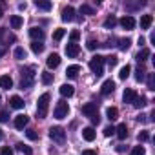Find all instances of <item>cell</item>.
<instances>
[{
	"instance_id": "cell-1",
	"label": "cell",
	"mask_w": 155,
	"mask_h": 155,
	"mask_svg": "<svg viewBox=\"0 0 155 155\" xmlns=\"http://www.w3.org/2000/svg\"><path fill=\"white\" fill-rule=\"evenodd\" d=\"M20 75H22V79H20V88L22 90H28L33 86V81H35V68H24L20 69Z\"/></svg>"
},
{
	"instance_id": "cell-2",
	"label": "cell",
	"mask_w": 155,
	"mask_h": 155,
	"mask_svg": "<svg viewBox=\"0 0 155 155\" xmlns=\"http://www.w3.org/2000/svg\"><path fill=\"white\" fill-rule=\"evenodd\" d=\"M48 108H49V93H42L38 97V102H37V117L38 119H46Z\"/></svg>"
},
{
	"instance_id": "cell-3",
	"label": "cell",
	"mask_w": 155,
	"mask_h": 155,
	"mask_svg": "<svg viewBox=\"0 0 155 155\" xmlns=\"http://www.w3.org/2000/svg\"><path fill=\"white\" fill-rule=\"evenodd\" d=\"M90 69L95 73V77H101L104 73V57L101 55H95L90 58Z\"/></svg>"
},
{
	"instance_id": "cell-4",
	"label": "cell",
	"mask_w": 155,
	"mask_h": 155,
	"mask_svg": "<svg viewBox=\"0 0 155 155\" xmlns=\"http://www.w3.org/2000/svg\"><path fill=\"white\" fill-rule=\"evenodd\" d=\"M49 139L55 140V142H58V144H62V142L66 140V131H64V128H60V126H51V128H49Z\"/></svg>"
},
{
	"instance_id": "cell-5",
	"label": "cell",
	"mask_w": 155,
	"mask_h": 155,
	"mask_svg": "<svg viewBox=\"0 0 155 155\" xmlns=\"http://www.w3.org/2000/svg\"><path fill=\"white\" fill-rule=\"evenodd\" d=\"M68 113H69V106H68V102H66V101L57 102L55 111H53L55 119H66V117H68Z\"/></svg>"
},
{
	"instance_id": "cell-6",
	"label": "cell",
	"mask_w": 155,
	"mask_h": 155,
	"mask_svg": "<svg viewBox=\"0 0 155 155\" xmlns=\"http://www.w3.org/2000/svg\"><path fill=\"white\" fill-rule=\"evenodd\" d=\"M99 102H86L84 106H82V113L86 115V117H93V115H97L99 111Z\"/></svg>"
},
{
	"instance_id": "cell-7",
	"label": "cell",
	"mask_w": 155,
	"mask_h": 155,
	"mask_svg": "<svg viewBox=\"0 0 155 155\" xmlns=\"http://www.w3.org/2000/svg\"><path fill=\"white\" fill-rule=\"evenodd\" d=\"M81 53V48H79V44H75V42H69L68 46H66V55L68 57H71V58H75L77 55Z\"/></svg>"
},
{
	"instance_id": "cell-8",
	"label": "cell",
	"mask_w": 155,
	"mask_h": 155,
	"mask_svg": "<svg viewBox=\"0 0 155 155\" xmlns=\"http://www.w3.org/2000/svg\"><path fill=\"white\" fill-rule=\"evenodd\" d=\"M120 26H122L124 29H128V31H130V29H133V28H135V18H133L131 15H124V17L120 18Z\"/></svg>"
},
{
	"instance_id": "cell-9",
	"label": "cell",
	"mask_w": 155,
	"mask_h": 155,
	"mask_svg": "<svg viewBox=\"0 0 155 155\" xmlns=\"http://www.w3.org/2000/svg\"><path fill=\"white\" fill-rule=\"evenodd\" d=\"M62 20L64 22H73L75 20V9L71 6H68V8L62 9Z\"/></svg>"
},
{
	"instance_id": "cell-10",
	"label": "cell",
	"mask_w": 155,
	"mask_h": 155,
	"mask_svg": "<svg viewBox=\"0 0 155 155\" xmlns=\"http://www.w3.org/2000/svg\"><path fill=\"white\" fill-rule=\"evenodd\" d=\"M29 37L33 38V42H42L44 40V31L40 28H31L29 29Z\"/></svg>"
},
{
	"instance_id": "cell-11",
	"label": "cell",
	"mask_w": 155,
	"mask_h": 155,
	"mask_svg": "<svg viewBox=\"0 0 155 155\" xmlns=\"http://www.w3.org/2000/svg\"><path fill=\"white\" fill-rule=\"evenodd\" d=\"M46 64H48V68H49V69H55V68H58V64H60V55H57V53H51V55L48 57Z\"/></svg>"
},
{
	"instance_id": "cell-12",
	"label": "cell",
	"mask_w": 155,
	"mask_h": 155,
	"mask_svg": "<svg viewBox=\"0 0 155 155\" xmlns=\"http://www.w3.org/2000/svg\"><path fill=\"white\" fill-rule=\"evenodd\" d=\"M28 122H29V117L28 115H17L15 117V128L17 130H24L28 126Z\"/></svg>"
},
{
	"instance_id": "cell-13",
	"label": "cell",
	"mask_w": 155,
	"mask_h": 155,
	"mask_svg": "<svg viewBox=\"0 0 155 155\" xmlns=\"http://www.w3.org/2000/svg\"><path fill=\"white\" fill-rule=\"evenodd\" d=\"M58 91H60V95H62L64 99H66V97L69 99V97H73V93H75V88H73L71 84H62V86L58 88Z\"/></svg>"
},
{
	"instance_id": "cell-14",
	"label": "cell",
	"mask_w": 155,
	"mask_h": 155,
	"mask_svg": "<svg viewBox=\"0 0 155 155\" xmlns=\"http://www.w3.org/2000/svg\"><path fill=\"white\" fill-rule=\"evenodd\" d=\"M139 95H137V91L135 90H131V88H128L126 91H124V95H122V101L124 102H128V104H133V101L137 99Z\"/></svg>"
},
{
	"instance_id": "cell-15",
	"label": "cell",
	"mask_w": 155,
	"mask_h": 155,
	"mask_svg": "<svg viewBox=\"0 0 155 155\" xmlns=\"http://www.w3.org/2000/svg\"><path fill=\"white\" fill-rule=\"evenodd\" d=\"M81 73V66L79 64H73V66H68L66 69V77L68 79H77V75Z\"/></svg>"
},
{
	"instance_id": "cell-16",
	"label": "cell",
	"mask_w": 155,
	"mask_h": 155,
	"mask_svg": "<svg viewBox=\"0 0 155 155\" xmlns=\"http://www.w3.org/2000/svg\"><path fill=\"white\" fill-rule=\"evenodd\" d=\"M0 88H4V90H11L13 88V79L9 75H0Z\"/></svg>"
},
{
	"instance_id": "cell-17",
	"label": "cell",
	"mask_w": 155,
	"mask_h": 155,
	"mask_svg": "<svg viewBox=\"0 0 155 155\" xmlns=\"http://www.w3.org/2000/svg\"><path fill=\"white\" fill-rule=\"evenodd\" d=\"M113 90H115V82L110 79V81H106V82L102 84L101 93H102V95H110V93H113Z\"/></svg>"
},
{
	"instance_id": "cell-18",
	"label": "cell",
	"mask_w": 155,
	"mask_h": 155,
	"mask_svg": "<svg viewBox=\"0 0 155 155\" xmlns=\"http://www.w3.org/2000/svg\"><path fill=\"white\" fill-rule=\"evenodd\" d=\"M95 135H97V133H95V130H93L91 126H88V128H84V130H82V139H84V140H88V142L95 140Z\"/></svg>"
},
{
	"instance_id": "cell-19",
	"label": "cell",
	"mask_w": 155,
	"mask_h": 155,
	"mask_svg": "<svg viewBox=\"0 0 155 155\" xmlns=\"http://www.w3.org/2000/svg\"><path fill=\"white\" fill-rule=\"evenodd\" d=\"M115 133H117V137L120 139V140H124L126 137H128V126L122 122V124H119L117 128H115Z\"/></svg>"
},
{
	"instance_id": "cell-20",
	"label": "cell",
	"mask_w": 155,
	"mask_h": 155,
	"mask_svg": "<svg viewBox=\"0 0 155 155\" xmlns=\"http://www.w3.org/2000/svg\"><path fill=\"white\" fill-rule=\"evenodd\" d=\"M9 24H11V28H13V29H20V28H22V24H24V20H22V17H20V15H13V17L9 18Z\"/></svg>"
},
{
	"instance_id": "cell-21",
	"label": "cell",
	"mask_w": 155,
	"mask_h": 155,
	"mask_svg": "<svg viewBox=\"0 0 155 155\" xmlns=\"http://www.w3.org/2000/svg\"><path fill=\"white\" fill-rule=\"evenodd\" d=\"M9 104H11V108H15V110H22V108H24V101H22L18 95H13V97L9 99Z\"/></svg>"
},
{
	"instance_id": "cell-22",
	"label": "cell",
	"mask_w": 155,
	"mask_h": 155,
	"mask_svg": "<svg viewBox=\"0 0 155 155\" xmlns=\"http://www.w3.org/2000/svg\"><path fill=\"white\" fill-rule=\"evenodd\" d=\"M151 22H153V17L151 15H142L140 17V29H150Z\"/></svg>"
},
{
	"instance_id": "cell-23",
	"label": "cell",
	"mask_w": 155,
	"mask_h": 155,
	"mask_svg": "<svg viewBox=\"0 0 155 155\" xmlns=\"http://www.w3.org/2000/svg\"><path fill=\"white\" fill-rule=\"evenodd\" d=\"M150 55H151V53H150V49H148V48H142V49L137 53V57H135V58H137V62H139V64H142Z\"/></svg>"
},
{
	"instance_id": "cell-24",
	"label": "cell",
	"mask_w": 155,
	"mask_h": 155,
	"mask_svg": "<svg viewBox=\"0 0 155 155\" xmlns=\"http://www.w3.org/2000/svg\"><path fill=\"white\" fill-rule=\"evenodd\" d=\"M144 79H146V69H144L142 66H139V68L135 69V81H137V82H142Z\"/></svg>"
},
{
	"instance_id": "cell-25",
	"label": "cell",
	"mask_w": 155,
	"mask_h": 155,
	"mask_svg": "<svg viewBox=\"0 0 155 155\" xmlns=\"http://www.w3.org/2000/svg\"><path fill=\"white\" fill-rule=\"evenodd\" d=\"M130 73H131V66H130V64L122 66V69H120V73H119V79H120V81H126L128 77H130Z\"/></svg>"
},
{
	"instance_id": "cell-26",
	"label": "cell",
	"mask_w": 155,
	"mask_h": 155,
	"mask_svg": "<svg viewBox=\"0 0 155 155\" xmlns=\"http://www.w3.org/2000/svg\"><path fill=\"white\" fill-rule=\"evenodd\" d=\"M35 6H37L38 9H42V11H49V9H51V2H48V0H37Z\"/></svg>"
},
{
	"instance_id": "cell-27",
	"label": "cell",
	"mask_w": 155,
	"mask_h": 155,
	"mask_svg": "<svg viewBox=\"0 0 155 155\" xmlns=\"http://www.w3.org/2000/svg\"><path fill=\"white\" fill-rule=\"evenodd\" d=\"M17 150H18L20 153H24V155H31V153H33L31 146H28V144H24V142H18V144H17Z\"/></svg>"
},
{
	"instance_id": "cell-28",
	"label": "cell",
	"mask_w": 155,
	"mask_h": 155,
	"mask_svg": "<svg viewBox=\"0 0 155 155\" xmlns=\"http://www.w3.org/2000/svg\"><path fill=\"white\" fill-rule=\"evenodd\" d=\"M40 79H42V84L49 86V84L53 82V73H49V71H44V73L40 75Z\"/></svg>"
},
{
	"instance_id": "cell-29",
	"label": "cell",
	"mask_w": 155,
	"mask_h": 155,
	"mask_svg": "<svg viewBox=\"0 0 155 155\" xmlns=\"http://www.w3.org/2000/svg\"><path fill=\"white\" fill-rule=\"evenodd\" d=\"M13 55H15V58H17V60H24L28 53H26V49H24V48H20V46H18V48H15Z\"/></svg>"
},
{
	"instance_id": "cell-30",
	"label": "cell",
	"mask_w": 155,
	"mask_h": 155,
	"mask_svg": "<svg viewBox=\"0 0 155 155\" xmlns=\"http://www.w3.org/2000/svg\"><path fill=\"white\" fill-rule=\"evenodd\" d=\"M117 26V18L113 17V15H110L106 20H104V28H108V29H113Z\"/></svg>"
},
{
	"instance_id": "cell-31",
	"label": "cell",
	"mask_w": 155,
	"mask_h": 155,
	"mask_svg": "<svg viewBox=\"0 0 155 155\" xmlns=\"http://www.w3.org/2000/svg\"><path fill=\"white\" fill-rule=\"evenodd\" d=\"M148 104V101H146V97H137L135 101H133V106L137 108V110H142L144 106Z\"/></svg>"
},
{
	"instance_id": "cell-32",
	"label": "cell",
	"mask_w": 155,
	"mask_h": 155,
	"mask_svg": "<svg viewBox=\"0 0 155 155\" xmlns=\"http://www.w3.org/2000/svg\"><path fill=\"white\" fill-rule=\"evenodd\" d=\"M106 117H108L110 120L119 119V110H117V108H108V110H106Z\"/></svg>"
},
{
	"instance_id": "cell-33",
	"label": "cell",
	"mask_w": 155,
	"mask_h": 155,
	"mask_svg": "<svg viewBox=\"0 0 155 155\" xmlns=\"http://www.w3.org/2000/svg\"><path fill=\"white\" fill-rule=\"evenodd\" d=\"M130 46H131V38H120L119 40V49L126 51V49H130Z\"/></svg>"
},
{
	"instance_id": "cell-34",
	"label": "cell",
	"mask_w": 155,
	"mask_h": 155,
	"mask_svg": "<svg viewBox=\"0 0 155 155\" xmlns=\"http://www.w3.org/2000/svg\"><path fill=\"white\" fill-rule=\"evenodd\" d=\"M148 77V79H146V84H148V90H155V77H153V73H148L146 75Z\"/></svg>"
},
{
	"instance_id": "cell-35",
	"label": "cell",
	"mask_w": 155,
	"mask_h": 155,
	"mask_svg": "<svg viewBox=\"0 0 155 155\" xmlns=\"http://www.w3.org/2000/svg\"><path fill=\"white\" fill-rule=\"evenodd\" d=\"M31 51L37 53V55L42 53V51H44V44H42V42H33V44H31Z\"/></svg>"
},
{
	"instance_id": "cell-36",
	"label": "cell",
	"mask_w": 155,
	"mask_h": 155,
	"mask_svg": "<svg viewBox=\"0 0 155 155\" xmlns=\"http://www.w3.org/2000/svg\"><path fill=\"white\" fill-rule=\"evenodd\" d=\"M104 60L108 62V66H110V68H115V66H117V62H119V58H117L115 55H110V57H104Z\"/></svg>"
},
{
	"instance_id": "cell-37",
	"label": "cell",
	"mask_w": 155,
	"mask_h": 155,
	"mask_svg": "<svg viewBox=\"0 0 155 155\" xmlns=\"http://www.w3.org/2000/svg\"><path fill=\"white\" fill-rule=\"evenodd\" d=\"M81 13H84V15H95V9L90 8V6H86V4H82L81 6Z\"/></svg>"
},
{
	"instance_id": "cell-38",
	"label": "cell",
	"mask_w": 155,
	"mask_h": 155,
	"mask_svg": "<svg viewBox=\"0 0 155 155\" xmlns=\"http://www.w3.org/2000/svg\"><path fill=\"white\" fill-rule=\"evenodd\" d=\"M64 35H66V29L58 28V29H55V33H53V40H60Z\"/></svg>"
},
{
	"instance_id": "cell-39",
	"label": "cell",
	"mask_w": 155,
	"mask_h": 155,
	"mask_svg": "<svg viewBox=\"0 0 155 155\" xmlns=\"http://www.w3.org/2000/svg\"><path fill=\"white\" fill-rule=\"evenodd\" d=\"M144 151H146V150H144V146H140V144H139V146H135V148L131 150V153H130V155H144Z\"/></svg>"
},
{
	"instance_id": "cell-40",
	"label": "cell",
	"mask_w": 155,
	"mask_h": 155,
	"mask_svg": "<svg viewBox=\"0 0 155 155\" xmlns=\"http://www.w3.org/2000/svg\"><path fill=\"white\" fill-rule=\"evenodd\" d=\"M26 135H28V139H29V140H37V139H38V133H37L35 130H28V131H26Z\"/></svg>"
},
{
	"instance_id": "cell-41",
	"label": "cell",
	"mask_w": 155,
	"mask_h": 155,
	"mask_svg": "<svg viewBox=\"0 0 155 155\" xmlns=\"http://www.w3.org/2000/svg\"><path fill=\"white\" fill-rule=\"evenodd\" d=\"M69 38H71V42H75V44H77V40L81 38V33L77 31V29H73V31L69 33Z\"/></svg>"
},
{
	"instance_id": "cell-42",
	"label": "cell",
	"mask_w": 155,
	"mask_h": 155,
	"mask_svg": "<svg viewBox=\"0 0 155 155\" xmlns=\"http://www.w3.org/2000/svg\"><path fill=\"white\" fill-rule=\"evenodd\" d=\"M137 139H139L140 142H146V140L150 139V133H148V131H140V133L137 135Z\"/></svg>"
},
{
	"instance_id": "cell-43",
	"label": "cell",
	"mask_w": 155,
	"mask_h": 155,
	"mask_svg": "<svg viewBox=\"0 0 155 155\" xmlns=\"http://www.w3.org/2000/svg\"><path fill=\"white\" fill-rule=\"evenodd\" d=\"M97 46H99V42H97V40H93V38H90V40H88V44H86V48H88V49H97Z\"/></svg>"
},
{
	"instance_id": "cell-44",
	"label": "cell",
	"mask_w": 155,
	"mask_h": 155,
	"mask_svg": "<svg viewBox=\"0 0 155 155\" xmlns=\"http://www.w3.org/2000/svg\"><path fill=\"white\" fill-rule=\"evenodd\" d=\"M0 155H13V150L9 146H2V150H0Z\"/></svg>"
},
{
	"instance_id": "cell-45",
	"label": "cell",
	"mask_w": 155,
	"mask_h": 155,
	"mask_svg": "<svg viewBox=\"0 0 155 155\" xmlns=\"http://www.w3.org/2000/svg\"><path fill=\"white\" fill-rule=\"evenodd\" d=\"M113 133H115V128H113V126H106V128H104V135H106V137H111Z\"/></svg>"
},
{
	"instance_id": "cell-46",
	"label": "cell",
	"mask_w": 155,
	"mask_h": 155,
	"mask_svg": "<svg viewBox=\"0 0 155 155\" xmlns=\"http://www.w3.org/2000/svg\"><path fill=\"white\" fill-rule=\"evenodd\" d=\"M8 111H0V122H8Z\"/></svg>"
},
{
	"instance_id": "cell-47",
	"label": "cell",
	"mask_w": 155,
	"mask_h": 155,
	"mask_svg": "<svg viewBox=\"0 0 155 155\" xmlns=\"http://www.w3.org/2000/svg\"><path fill=\"white\" fill-rule=\"evenodd\" d=\"M90 119H91V122H93V124H99V122H101V117H99V113H97V115H93V117H90Z\"/></svg>"
},
{
	"instance_id": "cell-48",
	"label": "cell",
	"mask_w": 155,
	"mask_h": 155,
	"mask_svg": "<svg viewBox=\"0 0 155 155\" xmlns=\"http://www.w3.org/2000/svg\"><path fill=\"white\" fill-rule=\"evenodd\" d=\"M82 155H97V151H95V150H84Z\"/></svg>"
},
{
	"instance_id": "cell-49",
	"label": "cell",
	"mask_w": 155,
	"mask_h": 155,
	"mask_svg": "<svg viewBox=\"0 0 155 155\" xmlns=\"http://www.w3.org/2000/svg\"><path fill=\"white\" fill-rule=\"evenodd\" d=\"M137 42H139V46H140V48H144V44H146V38H144V37H139V40H137Z\"/></svg>"
},
{
	"instance_id": "cell-50",
	"label": "cell",
	"mask_w": 155,
	"mask_h": 155,
	"mask_svg": "<svg viewBox=\"0 0 155 155\" xmlns=\"http://www.w3.org/2000/svg\"><path fill=\"white\" fill-rule=\"evenodd\" d=\"M137 120H139V122H146V115H144V113H140V115L137 117Z\"/></svg>"
},
{
	"instance_id": "cell-51",
	"label": "cell",
	"mask_w": 155,
	"mask_h": 155,
	"mask_svg": "<svg viewBox=\"0 0 155 155\" xmlns=\"http://www.w3.org/2000/svg\"><path fill=\"white\" fill-rule=\"evenodd\" d=\"M2 55H6V48H0V57Z\"/></svg>"
},
{
	"instance_id": "cell-52",
	"label": "cell",
	"mask_w": 155,
	"mask_h": 155,
	"mask_svg": "<svg viewBox=\"0 0 155 155\" xmlns=\"http://www.w3.org/2000/svg\"><path fill=\"white\" fill-rule=\"evenodd\" d=\"M4 33H6V29H0V40H2V37H4Z\"/></svg>"
},
{
	"instance_id": "cell-53",
	"label": "cell",
	"mask_w": 155,
	"mask_h": 155,
	"mask_svg": "<svg viewBox=\"0 0 155 155\" xmlns=\"http://www.w3.org/2000/svg\"><path fill=\"white\" fill-rule=\"evenodd\" d=\"M4 139V133H2V130H0V140H2Z\"/></svg>"
},
{
	"instance_id": "cell-54",
	"label": "cell",
	"mask_w": 155,
	"mask_h": 155,
	"mask_svg": "<svg viewBox=\"0 0 155 155\" xmlns=\"http://www.w3.org/2000/svg\"><path fill=\"white\" fill-rule=\"evenodd\" d=\"M0 18H2V6H0Z\"/></svg>"
},
{
	"instance_id": "cell-55",
	"label": "cell",
	"mask_w": 155,
	"mask_h": 155,
	"mask_svg": "<svg viewBox=\"0 0 155 155\" xmlns=\"http://www.w3.org/2000/svg\"><path fill=\"white\" fill-rule=\"evenodd\" d=\"M0 101H2V97H0Z\"/></svg>"
}]
</instances>
